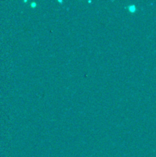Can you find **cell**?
<instances>
[{"instance_id": "cell-1", "label": "cell", "mask_w": 156, "mask_h": 157, "mask_svg": "<svg viewBox=\"0 0 156 157\" xmlns=\"http://www.w3.org/2000/svg\"><path fill=\"white\" fill-rule=\"evenodd\" d=\"M127 9L130 12H135L136 11V6L135 5H129L127 6Z\"/></svg>"}, {"instance_id": "cell-2", "label": "cell", "mask_w": 156, "mask_h": 157, "mask_svg": "<svg viewBox=\"0 0 156 157\" xmlns=\"http://www.w3.org/2000/svg\"><path fill=\"white\" fill-rule=\"evenodd\" d=\"M36 6H37V2H32L31 3V6H32V8L36 7Z\"/></svg>"}]
</instances>
